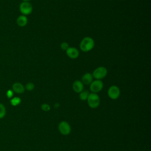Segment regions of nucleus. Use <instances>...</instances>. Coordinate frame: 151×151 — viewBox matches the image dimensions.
I'll return each instance as SVG.
<instances>
[{"label":"nucleus","mask_w":151,"mask_h":151,"mask_svg":"<svg viewBox=\"0 0 151 151\" xmlns=\"http://www.w3.org/2000/svg\"><path fill=\"white\" fill-rule=\"evenodd\" d=\"M13 95H14V91L11 90V89H9L7 90L6 91V96L8 99H11L12 97H13Z\"/></svg>","instance_id":"obj_19"},{"label":"nucleus","mask_w":151,"mask_h":151,"mask_svg":"<svg viewBox=\"0 0 151 151\" xmlns=\"http://www.w3.org/2000/svg\"><path fill=\"white\" fill-rule=\"evenodd\" d=\"M34 87H35L34 84L31 82H29L26 84V85L25 86V89H26L28 91H32L34 90Z\"/></svg>","instance_id":"obj_16"},{"label":"nucleus","mask_w":151,"mask_h":151,"mask_svg":"<svg viewBox=\"0 0 151 151\" xmlns=\"http://www.w3.org/2000/svg\"><path fill=\"white\" fill-rule=\"evenodd\" d=\"M6 114V109L5 106L0 103V119H2Z\"/></svg>","instance_id":"obj_15"},{"label":"nucleus","mask_w":151,"mask_h":151,"mask_svg":"<svg viewBox=\"0 0 151 151\" xmlns=\"http://www.w3.org/2000/svg\"><path fill=\"white\" fill-rule=\"evenodd\" d=\"M93 77L92 74L89 73H86L82 76L81 82L83 83V84L89 85L93 81Z\"/></svg>","instance_id":"obj_12"},{"label":"nucleus","mask_w":151,"mask_h":151,"mask_svg":"<svg viewBox=\"0 0 151 151\" xmlns=\"http://www.w3.org/2000/svg\"><path fill=\"white\" fill-rule=\"evenodd\" d=\"M107 74V70L106 67H99L97 68H96L92 74V76L93 78H94L96 80H100L104 78Z\"/></svg>","instance_id":"obj_3"},{"label":"nucleus","mask_w":151,"mask_h":151,"mask_svg":"<svg viewBox=\"0 0 151 151\" xmlns=\"http://www.w3.org/2000/svg\"><path fill=\"white\" fill-rule=\"evenodd\" d=\"M103 88V83L101 80H96L93 81L90 84V89L93 93L100 92Z\"/></svg>","instance_id":"obj_5"},{"label":"nucleus","mask_w":151,"mask_h":151,"mask_svg":"<svg viewBox=\"0 0 151 151\" xmlns=\"http://www.w3.org/2000/svg\"><path fill=\"white\" fill-rule=\"evenodd\" d=\"M65 51L67 55L71 59H76L79 55V51L75 47H69Z\"/></svg>","instance_id":"obj_8"},{"label":"nucleus","mask_w":151,"mask_h":151,"mask_svg":"<svg viewBox=\"0 0 151 151\" xmlns=\"http://www.w3.org/2000/svg\"><path fill=\"white\" fill-rule=\"evenodd\" d=\"M17 24L20 27H24L26 26V25L28 23V18L25 15H19L17 18L16 21Z\"/></svg>","instance_id":"obj_11"},{"label":"nucleus","mask_w":151,"mask_h":151,"mask_svg":"<svg viewBox=\"0 0 151 151\" xmlns=\"http://www.w3.org/2000/svg\"><path fill=\"white\" fill-rule=\"evenodd\" d=\"M21 102V99L19 97H14L10 100V103L13 106H17L19 105Z\"/></svg>","instance_id":"obj_13"},{"label":"nucleus","mask_w":151,"mask_h":151,"mask_svg":"<svg viewBox=\"0 0 151 151\" xmlns=\"http://www.w3.org/2000/svg\"><path fill=\"white\" fill-rule=\"evenodd\" d=\"M89 93L88 91L85 90V91H82L79 94V97L81 100H86L88 98Z\"/></svg>","instance_id":"obj_14"},{"label":"nucleus","mask_w":151,"mask_h":151,"mask_svg":"<svg viewBox=\"0 0 151 151\" xmlns=\"http://www.w3.org/2000/svg\"><path fill=\"white\" fill-rule=\"evenodd\" d=\"M87 100L88 106L92 109L97 108L99 106L100 102V97L98 94L93 93H89Z\"/></svg>","instance_id":"obj_2"},{"label":"nucleus","mask_w":151,"mask_h":151,"mask_svg":"<svg viewBox=\"0 0 151 151\" xmlns=\"http://www.w3.org/2000/svg\"><path fill=\"white\" fill-rule=\"evenodd\" d=\"M22 2H29L31 0H22Z\"/></svg>","instance_id":"obj_21"},{"label":"nucleus","mask_w":151,"mask_h":151,"mask_svg":"<svg viewBox=\"0 0 151 151\" xmlns=\"http://www.w3.org/2000/svg\"><path fill=\"white\" fill-rule=\"evenodd\" d=\"M73 88L75 92L80 93V92L83 91L84 84L81 81L76 80L73 84Z\"/></svg>","instance_id":"obj_10"},{"label":"nucleus","mask_w":151,"mask_h":151,"mask_svg":"<svg viewBox=\"0 0 151 151\" xmlns=\"http://www.w3.org/2000/svg\"><path fill=\"white\" fill-rule=\"evenodd\" d=\"M25 87L19 82L14 83L12 86V90L17 93V94H22L25 91Z\"/></svg>","instance_id":"obj_9"},{"label":"nucleus","mask_w":151,"mask_h":151,"mask_svg":"<svg viewBox=\"0 0 151 151\" xmlns=\"http://www.w3.org/2000/svg\"><path fill=\"white\" fill-rule=\"evenodd\" d=\"M60 47L61 48L64 50V51H66L70 47H69V45L67 42H63L61 45H60Z\"/></svg>","instance_id":"obj_18"},{"label":"nucleus","mask_w":151,"mask_h":151,"mask_svg":"<svg viewBox=\"0 0 151 151\" xmlns=\"http://www.w3.org/2000/svg\"><path fill=\"white\" fill-rule=\"evenodd\" d=\"M120 94L119 88L116 86H111L109 87L107 91L109 97L113 100H116L119 98Z\"/></svg>","instance_id":"obj_7"},{"label":"nucleus","mask_w":151,"mask_h":151,"mask_svg":"<svg viewBox=\"0 0 151 151\" xmlns=\"http://www.w3.org/2000/svg\"><path fill=\"white\" fill-rule=\"evenodd\" d=\"M59 106H60V104H59V103H55V104H54V107H55V108H58Z\"/></svg>","instance_id":"obj_20"},{"label":"nucleus","mask_w":151,"mask_h":151,"mask_svg":"<svg viewBox=\"0 0 151 151\" xmlns=\"http://www.w3.org/2000/svg\"><path fill=\"white\" fill-rule=\"evenodd\" d=\"M58 130L60 133L63 135H68L71 132V126L70 124L65 121H62L58 124Z\"/></svg>","instance_id":"obj_6"},{"label":"nucleus","mask_w":151,"mask_h":151,"mask_svg":"<svg viewBox=\"0 0 151 151\" xmlns=\"http://www.w3.org/2000/svg\"><path fill=\"white\" fill-rule=\"evenodd\" d=\"M41 108L42 110L45 111H48L50 110V106L49 104H47V103H44L41 105Z\"/></svg>","instance_id":"obj_17"},{"label":"nucleus","mask_w":151,"mask_h":151,"mask_svg":"<svg viewBox=\"0 0 151 151\" xmlns=\"http://www.w3.org/2000/svg\"><path fill=\"white\" fill-rule=\"evenodd\" d=\"M94 47V41L90 37H86L81 41L80 44V50L83 52H88Z\"/></svg>","instance_id":"obj_1"},{"label":"nucleus","mask_w":151,"mask_h":151,"mask_svg":"<svg viewBox=\"0 0 151 151\" xmlns=\"http://www.w3.org/2000/svg\"><path fill=\"white\" fill-rule=\"evenodd\" d=\"M19 11L23 15H28L32 12L33 7L29 2H22L19 6Z\"/></svg>","instance_id":"obj_4"}]
</instances>
